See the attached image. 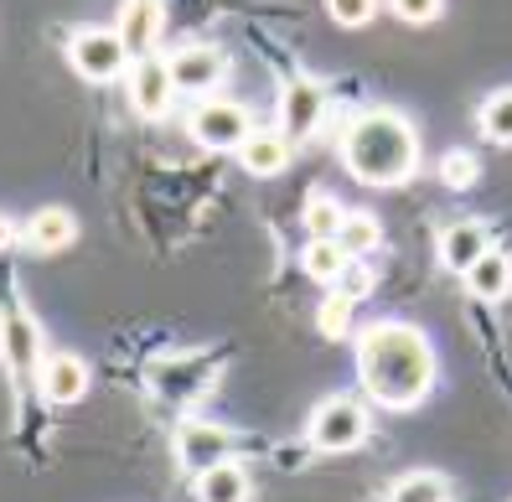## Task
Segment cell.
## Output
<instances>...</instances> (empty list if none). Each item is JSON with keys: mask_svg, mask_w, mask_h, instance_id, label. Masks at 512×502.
<instances>
[{"mask_svg": "<svg viewBox=\"0 0 512 502\" xmlns=\"http://www.w3.org/2000/svg\"><path fill=\"white\" fill-rule=\"evenodd\" d=\"M342 218H347V208H342L337 197H326V192H316V197L306 202V213H300V223H306V239H337Z\"/></svg>", "mask_w": 512, "mask_h": 502, "instance_id": "7402d4cb", "label": "cell"}, {"mask_svg": "<svg viewBox=\"0 0 512 502\" xmlns=\"http://www.w3.org/2000/svg\"><path fill=\"white\" fill-rule=\"evenodd\" d=\"M290 135L285 130H249V140L238 145V166H244L249 176H280L290 166Z\"/></svg>", "mask_w": 512, "mask_h": 502, "instance_id": "5bb4252c", "label": "cell"}, {"mask_svg": "<svg viewBox=\"0 0 512 502\" xmlns=\"http://www.w3.org/2000/svg\"><path fill=\"white\" fill-rule=\"evenodd\" d=\"M357 378H363L373 404L414 409L435 389V347L409 321H373L357 337Z\"/></svg>", "mask_w": 512, "mask_h": 502, "instance_id": "6da1fadb", "label": "cell"}, {"mask_svg": "<svg viewBox=\"0 0 512 502\" xmlns=\"http://www.w3.org/2000/svg\"><path fill=\"white\" fill-rule=\"evenodd\" d=\"M0 249H16V218L0 213Z\"/></svg>", "mask_w": 512, "mask_h": 502, "instance_id": "83f0119b", "label": "cell"}, {"mask_svg": "<svg viewBox=\"0 0 512 502\" xmlns=\"http://www.w3.org/2000/svg\"><path fill=\"white\" fill-rule=\"evenodd\" d=\"M352 295L347 290H337V295H326V301H321V311H316V327L326 332V337H347L352 332Z\"/></svg>", "mask_w": 512, "mask_h": 502, "instance_id": "cb8c5ba5", "label": "cell"}, {"mask_svg": "<svg viewBox=\"0 0 512 502\" xmlns=\"http://www.w3.org/2000/svg\"><path fill=\"white\" fill-rule=\"evenodd\" d=\"M300 264H306V275L321 280V285H337L347 275L352 254L337 244V239H306V249H300Z\"/></svg>", "mask_w": 512, "mask_h": 502, "instance_id": "d6986e66", "label": "cell"}, {"mask_svg": "<svg viewBox=\"0 0 512 502\" xmlns=\"http://www.w3.org/2000/svg\"><path fill=\"white\" fill-rule=\"evenodd\" d=\"M166 68H171V83H176V94H213V88L228 78V57L218 47H182V52H171L166 57Z\"/></svg>", "mask_w": 512, "mask_h": 502, "instance_id": "30bf717a", "label": "cell"}, {"mask_svg": "<svg viewBox=\"0 0 512 502\" xmlns=\"http://www.w3.org/2000/svg\"><path fill=\"white\" fill-rule=\"evenodd\" d=\"M388 502H450V482L440 471H404V477L388 487Z\"/></svg>", "mask_w": 512, "mask_h": 502, "instance_id": "ffe728a7", "label": "cell"}, {"mask_svg": "<svg viewBox=\"0 0 512 502\" xmlns=\"http://www.w3.org/2000/svg\"><path fill=\"white\" fill-rule=\"evenodd\" d=\"M233 430L228 425H213V420H182V430H176V461H182V471H207L233 456Z\"/></svg>", "mask_w": 512, "mask_h": 502, "instance_id": "ba28073f", "label": "cell"}, {"mask_svg": "<svg viewBox=\"0 0 512 502\" xmlns=\"http://www.w3.org/2000/svg\"><path fill=\"white\" fill-rule=\"evenodd\" d=\"M0 358H6V368L16 378H37L42 368V327H37V316L26 311L21 301H6L0 306Z\"/></svg>", "mask_w": 512, "mask_h": 502, "instance_id": "8992f818", "label": "cell"}, {"mask_svg": "<svg viewBox=\"0 0 512 502\" xmlns=\"http://www.w3.org/2000/svg\"><path fill=\"white\" fill-rule=\"evenodd\" d=\"M68 63L88 83H114L130 68V52H125L114 26H83V32H73V42H68Z\"/></svg>", "mask_w": 512, "mask_h": 502, "instance_id": "5b68a950", "label": "cell"}, {"mask_svg": "<svg viewBox=\"0 0 512 502\" xmlns=\"http://www.w3.org/2000/svg\"><path fill=\"white\" fill-rule=\"evenodd\" d=\"M337 244H342L352 259H363V254H373V249L383 244V223H378L373 213H347V218H342V233H337Z\"/></svg>", "mask_w": 512, "mask_h": 502, "instance_id": "603a6c76", "label": "cell"}, {"mask_svg": "<svg viewBox=\"0 0 512 502\" xmlns=\"http://www.w3.org/2000/svg\"><path fill=\"white\" fill-rule=\"evenodd\" d=\"M466 285L476 301H502V295H512V254L502 249H487L471 270H466Z\"/></svg>", "mask_w": 512, "mask_h": 502, "instance_id": "ac0fdd59", "label": "cell"}, {"mask_svg": "<svg viewBox=\"0 0 512 502\" xmlns=\"http://www.w3.org/2000/svg\"><path fill=\"white\" fill-rule=\"evenodd\" d=\"M187 130L202 151H238L254 130V114L238 104V99H223V94H207L192 114H187Z\"/></svg>", "mask_w": 512, "mask_h": 502, "instance_id": "3957f363", "label": "cell"}, {"mask_svg": "<svg viewBox=\"0 0 512 502\" xmlns=\"http://www.w3.org/2000/svg\"><path fill=\"white\" fill-rule=\"evenodd\" d=\"M476 125L492 145H512V88H497V94L481 99L476 109Z\"/></svg>", "mask_w": 512, "mask_h": 502, "instance_id": "44dd1931", "label": "cell"}, {"mask_svg": "<svg viewBox=\"0 0 512 502\" xmlns=\"http://www.w3.org/2000/svg\"><path fill=\"white\" fill-rule=\"evenodd\" d=\"M388 11H394L399 21H409V26H430V21H440L445 0H388Z\"/></svg>", "mask_w": 512, "mask_h": 502, "instance_id": "4316f807", "label": "cell"}, {"mask_svg": "<svg viewBox=\"0 0 512 502\" xmlns=\"http://www.w3.org/2000/svg\"><path fill=\"white\" fill-rule=\"evenodd\" d=\"M321 120H326V88L316 78H290L280 94V130L290 140H306L321 130Z\"/></svg>", "mask_w": 512, "mask_h": 502, "instance_id": "8fae6325", "label": "cell"}, {"mask_svg": "<svg viewBox=\"0 0 512 502\" xmlns=\"http://www.w3.org/2000/svg\"><path fill=\"white\" fill-rule=\"evenodd\" d=\"M37 389L47 404H78L88 394V363L73 352H47L37 368Z\"/></svg>", "mask_w": 512, "mask_h": 502, "instance_id": "7c38bea8", "label": "cell"}, {"mask_svg": "<svg viewBox=\"0 0 512 502\" xmlns=\"http://www.w3.org/2000/svg\"><path fill=\"white\" fill-rule=\"evenodd\" d=\"M213 383H218L213 358H161V363H150V389L176 409H192Z\"/></svg>", "mask_w": 512, "mask_h": 502, "instance_id": "52a82bcc", "label": "cell"}, {"mask_svg": "<svg viewBox=\"0 0 512 502\" xmlns=\"http://www.w3.org/2000/svg\"><path fill=\"white\" fill-rule=\"evenodd\" d=\"M487 249H492L487 223H471V218H466V223H450V228L440 233V264H445L450 275H466Z\"/></svg>", "mask_w": 512, "mask_h": 502, "instance_id": "9a60e30c", "label": "cell"}, {"mask_svg": "<svg viewBox=\"0 0 512 502\" xmlns=\"http://www.w3.org/2000/svg\"><path fill=\"white\" fill-rule=\"evenodd\" d=\"M306 435H311L316 451H357L368 440V409L347 394H331V399L316 404Z\"/></svg>", "mask_w": 512, "mask_h": 502, "instance_id": "277c9868", "label": "cell"}, {"mask_svg": "<svg viewBox=\"0 0 512 502\" xmlns=\"http://www.w3.org/2000/svg\"><path fill=\"white\" fill-rule=\"evenodd\" d=\"M476 176H481V161H476L471 151H445V156H440V182H445V187L466 192V187H476Z\"/></svg>", "mask_w": 512, "mask_h": 502, "instance_id": "d4e9b609", "label": "cell"}, {"mask_svg": "<svg viewBox=\"0 0 512 502\" xmlns=\"http://www.w3.org/2000/svg\"><path fill=\"white\" fill-rule=\"evenodd\" d=\"M249 492H254V487H249V471L238 466L233 456L192 477V497H197V502H249Z\"/></svg>", "mask_w": 512, "mask_h": 502, "instance_id": "2e32d148", "label": "cell"}, {"mask_svg": "<svg viewBox=\"0 0 512 502\" xmlns=\"http://www.w3.org/2000/svg\"><path fill=\"white\" fill-rule=\"evenodd\" d=\"M342 161L363 187H404L419 171V135L404 114L368 109L342 135Z\"/></svg>", "mask_w": 512, "mask_h": 502, "instance_id": "7a4b0ae2", "label": "cell"}, {"mask_svg": "<svg viewBox=\"0 0 512 502\" xmlns=\"http://www.w3.org/2000/svg\"><path fill=\"white\" fill-rule=\"evenodd\" d=\"M125 83H130V109L145 114V120H161V114L171 109L176 99V83H171V68L166 57H135V63L125 68Z\"/></svg>", "mask_w": 512, "mask_h": 502, "instance_id": "9c48e42d", "label": "cell"}, {"mask_svg": "<svg viewBox=\"0 0 512 502\" xmlns=\"http://www.w3.org/2000/svg\"><path fill=\"white\" fill-rule=\"evenodd\" d=\"M161 21H166L161 0H125V11H119V26H114V32H119V42H125L130 63H135V57H150V52H156Z\"/></svg>", "mask_w": 512, "mask_h": 502, "instance_id": "4fadbf2b", "label": "cell"}, {"mask_svg": "<svg viewBox=\"0 0 512 502\" xmlns=\"http://www.w3.org/2000/svg\"><path fill=\"white\" fill-rule=\"evenodd\" d=\"M21 239L32 244L37 254H57V249H68V244L78 239V223H73L68 208H37L32 223L21 228Z\"/></svg>", "mask_w": 512, "mask_h": 502, "instance_id": "e0dca14e", "label": "cell"}, {"mask_svg": "<svg viewBox=\"0 0 512 502\" xmlns=\"http://www.w3.org/2000/svg\"><path fill=\"white\" fill-rule=\"evenodd\" d=\"M326 11L337 26H368L378 16V0H326Z\"/></svg>", "mask_w": 512, "mask_h": 502, "instance_id": "484cf974", "label": "cell"}]
</instances>
